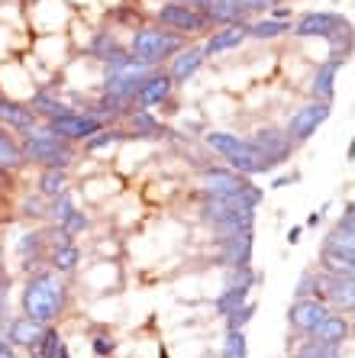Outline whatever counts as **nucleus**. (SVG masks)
Listing matches in <instances>:
<instances>
[{
    "instance_id": "nucleus-1",
    "label": "nucleus",
    "mask_w": 355,
    "mask_h": 358,
    "mask_svg": "<svg viewBox=\"0 0 355 358\" xmlns=\"http://www.w3.org/2000/svg\"><path fill=\"white\" fill-rule=\"evenodd\" d=\"M68 303V284L62 281L55 268H39L26 278V287L20 294V310L23 317L36 320L42 326H52Z\"/></svg>"
},
{
    "instance_id": "nucleus-2",
    "label": "nucleus",
    "mask_w": 355,
    "mask_h": 358,
    "mask_svg": "<svg viewBox=\"0 0 355 358\" xmlns=\"http://www.w3.org/2000/svg\"><path fill=\"white\" fill-rule=\"evenodd\" d=\"M204 142L220 155V159H226V165L236 168V171L246 178L272 175L274 168H278V162H274L272 155H265L256 142L239 136V133H216L214 129V133L204 136Z\"/></svg>"
},
{
    "instance_id": "nucleus-3",
    "label": "nucleus",
    "mask_w": 355,
    "mask_h": 358,
    "mask_svg": "<svg viewBox=\"0 0 355 358\" xmlns=\"http://www.w3.org/2000/svg\"><path fill=\"white\" fill-rule=\"evenodd\" d=\"M262 203V187L242 197H207L200 207V220L216 233H242L256 226V207Z\"/></svg>"
},
{
    "instance_id": "nucleus-4",
    "label": "nucleus",
    "mask_w": 355,
    "mask_h": 358,
    "mask_svg": "<svg viewBox=\"0 0 355 358\" xmlns=\"http://www.w3.org/2000/svg\"><path fill=\"white\" fill-rule=\"evenodd\" d=\"M20 149H23V159L33 162V165H42V168H65L71 165V159H75V142L62 139V136L49 133L46 126H36L29 136H23L20 139Z\"/></svg>"
},
{
    "instance_id": "nucleus-5",
    "label": "nucleus",
    "mask_w": 355,
    "mask_h": 358,
    "mask_svg": "<svg viewBox=\"0 0 355 358\" xmlns=\"http://www.w3.org/2000/svg\"><path fill=\"white\" fill-rule=\"evenodd\" d=\"M184 49V36L172 33V29H158V26H142L132 33V42H130V55L142 65H152L158 68L165 59H172L174 52Z\"/></svg>"
},
{
    "instance_id": "nucleus-6",
    "label": "nucleus",
    "mask_w": 355,
    "mask_h": 358,
    "mask_svg": "<svg viewBox=\"0 0 355 358\" xmlns=\"http://www.w3.org/2000/svg\"><path fill=\"white\" fill-rule=\"evenodd\" d=\"M252 191H256V184L230 165H214L200 171V194H204V200L207 197H242V194H252Z\"/></svg>"
},
{
    "instance_id": "nucleus-7",
    "label": "nucleus",
    "mask_w": 355,
    "mask_h": 358,
    "mask_svg": "<svg viewBox=\"0 0 355 358\" xmlns=\"http://www.w3.org/2000/svg\"><path fill=\"white\" fill-rule=\"evenodd\" d=\"M342 26H349V20L342 13H336V10H310L291 26V33L298 39H330Z\"/></svg>"
},
{
    "instance_id": "nucleus-8",
    "label": "nucleus",
    "mask_w": 355,
    "mask_h": 358,
    "mask_svg": "<svg viewBox=\"0 0 355 358\" xmlns=\"http://www.w3.org/2000/svg\"><path fill=\"white\" fill-rule=\"evenodd\" d=\"M330 113H333V103L310 100V103H304V107H298L294 113H291L288 129H284V133H288L294 142H307L323 123H326V120H330Z\"/></svg>"
},
{
    "instance_id": "nucleus-9",
    "label": "nucleus",
    "mask_w": 355,
    "mask_h": 358,
    "mask_svg": "<svg viewBox=\"0 0 355 358\" xmlns=\"http://www.w3.org/2000/svg\"><path fill=\"white\" fill-rule=\"evenodd\" d=\"M158 23L165 26V29H172V33L184 36V33H204L207 26H210V20H207V13H200V10L194 7H184V3H162L158 7Z\"/></svg>"
},
{
    "instance_id": "nucleus-10",
    "label": "nucleus",
    "mask_w": 355,
    "mask_h": 358,
    "mask_svg": "<svg viewBox=\"0 0 355 358\" xmlns=\"http://www.w3.org/2000/svg\"><path fill=\"white\" fill-rule=\"evenodd\" d=\"M107 126V120H100V117H91V113H65V117H58V120H49L46 123V129L55 136H62V139L68 142H84V139H91L94 133H100Z\"/></svg>"
},
{
    "instance_id": "nucleus-11",
    "label": "nucleus",
    "mask_w": 355,
    "mask_h": 358,
    "mask_svg": "<svg viewBox=\"0 0 355 358\" xmlns=\"http://www.w3.org/2000/svg\"><path fill=\"white\" fill-rule=\"evenodd\" d=\"M316 300H323L326 307L352 310L355 307V278L352 275H323L316 278Z\"/></svg>"
},
{
    "instance_id": "nucleus-12",
    "label": "nucleus",
    "mask_w": 355,
    "mask_h": 358,
    "mask_svg": "<svg viewBox=\"0 0 355 358\" xmlns=\"http://www.w3.org/2000/svg\"><path fill=\"white\" fill-rule=\"evenodd\" d=\"M220 249V265L223 268H236V265H252V229L242 233H223L216 239Z\"/></svg>"
},
{
    "instance_id": "nucleus-13",
    "label": "nucleus",
    "mask_w": 355,
    "mask_h": 358,
    "mask_svg": "<svg viewBox=\"0 0 355 358\" xmlns=\"http://www.w3.org/2000/svg\"><path fill=\"white\" fill-rule=\"evenodd\" d=\"M333 310L323 303V300H316V297H300V300H294L291 303V310H288V323L298 329V333H310L316 323H323V320L330 317Z\"/></svg>"
},
{
    "instance_id": "nucleus-14",
    "label": "nucleus",
    "mask_w": 355,
    "mask_h": 358,
    "mask_svg": "<svg viewBox=\"0 0 355 358\" xmlns=\"http://www.w3.org/2000/svg\"><path fill=\"white\" fill-rule=\"evenodd\" d=\"M172 91H174V81L168 78V71H158L155 68L152 75L142 78L132 103H139V110H152V107H158V103H165V100L172 97Z\"/></svg>"
},
{
    "instance_id": "nucleus-15",
    "label": "nucleus",
    "mask_w": 355,
    "mask_h": 358,
    "mask_svg": "<svg viewBox=\"0 0 355 358\" xmlns=\"http://www.w3.org/2000/svg\"><path fill=\"white\" fill-rule=\"evenodd\" d=\"M17 255H20V265H23L26 275H33L39 268H46L49 262V249H46V236L42 229H33V233H23L17 239Z\"/></svg>"
},
{
    "instance_id": "nucleus-16",
    "label": "nucleus",
    "mask_w": 355,
    "mask_h": 358,
    "mask_svg": "<svg viewBox=\"0 0 355 358\" xmlns=\"http://www.w3.org/2000/svg\"><path fill=\"white\" fill-rule=\"evenodd\" d=\"M249 139L256 142V145L265 152V155H272L278 165H284V162L294 155V145H298V142L291 139L284 129H274V126H265V129H258V133L249 136Z\"/></svg>"
},
{
    "instance_id": "nucleus-17",
    "label": "nucleus",
    "mask_w": 355,
    "mask_h": 358,
    "mask_svg": "<svg viewBox=\"0 0 355 358\" xmlns=\"http://www.w3.org/2000/svg\"><path fill=\"white\" fill-rule=\"evenodd\" d=\"M36 123H39V117L33 113V107H29V103H17V100H0V126L13 129L20 139L33 133Z\"/></svg>"
},
{
    "instance_id": "nucleus-18",
    "label": "nucleus",
    "mask_w": 355,
    "mask_h": 358,
    "mask_svg": "<svg viewBox=\"0 0 355 358\" xmlns=\"http://www.w3.org/2000/svg\"><path fill=\"white\" fill-rule=\"evenodd\" d=\"M204 62H207V55H204V49L200 45H184L181 52H174L172 55V65H168V78H172L174 84H184V81H190V78L197 75L200 68H204Z\"/></svg>"
},
{
    "instance_id": "nucleus-19",
    "label": "nucleus",
    "mask_w": 355,
    "mask_h": 358,
    "mask_svg": "<svg viewBox=\"0 0 355 358\" xmlns=\"http://www.w3.org/2000/svg\"><path fill=\"white\" fill-rule=\"evenodd\" d=\"M352 336V323H349L346 317H336V313H330V317L323 320V323H316L310 333H307V339L310 342H320V345H336V349H342V342Z\"/></svg>"
},
{
    "instance_id": "nucleus-20",
    "label": "nucleus",
    "mask_w": 355,
    "mask_h": 358,
    "mask_svg": "<svg viewBox=\"0 0 355 358\" xmlns=\"http://www.w3.org/2000/svg\"><path fill=\"white\" fill-rule=\"evenodd\" d=\"M246 39H249V23H230V26H223L220 33L210 36L200 49H204V55H220V52L239 49Z\"/></svg>"
},
{
    "instance_id": "nucleus-21",
    "label": "nucleus",
    "mask_w": 355,
    "mask_h": 358,
    "mask_svg": "<svg viewBox=\"0 0 355 358\" xmlns=\"http://www.w3.org/2000/svg\"><path fill=\"white\" fill-rule=\"evenodd\" d=\"M339 62H323L320 68H316L314 81H310V100H320V103H333V97H336V78H339Z\"/></svg>"
},
{
    "instance_id": "nucleus-22",
    "label": "nucleus",
    "mask_w": 355,
    "mask_h": 358,
    "mask_svg": "<svg viewBox=\"0 0 355 358\" xmlns=\"http://www.w3.org/2000/svg\"><path fill=\"white\" fill-rule=\"evenodd\" d=\"M46 333V326L36 323L29 317H10L7 320V339L17 345V349H29L39 342V336Z\"/></svg>"
},
{
    "instance_id": "nucleus-23",
    "label": "nucleus",
    "mask_w": 355,
    "mask_h": 358,
    "mask_svg": "<svg viewBox=\"0 0 355 358\" xmlns=\"http://www.w3.org/2000/svg\"><path fill=\"white\" fill-rule=\"evenodd\" d=\"M29 107H33V113L39 120H58V117H65V113H71V107L68 103H62V100L55 97V94H49V91H36L33 97H29Z\"/></svg>"
},
{
    "instance_id": "nucleus-24",
    "label": "nucleus",
    "mask_w": 355,
    "mask_h": 358,
    "mask_svg": "<svg viewBox=\"0 0 355 358\" xmlns=\"http://www.w3.org/2000/svg\"><path fill=\"white\" fill-rule=\"evenodd\" d=\"M320 271L323 275H352L355 278V252L320 249Z\"/></svg>"
},
{
    "instance_id": "nucleus-25",
    "label": "nucleus",
    "mask_w": 355,
    "mask_h": 358,
    "mask_svg": "<svg viewBox=\"0 0 355 358\" xmlns=\"http://www.w3.org/2000/svg\"><path fill=\"white\" fill-rule=\"evenodd\" d=\"M130 123H132V136L136 139H158V136H168V129L152 117V110H132L130 113Z\"/></svg>"
},
{
    "instance_id": "nucleus-26",
    "label": "nucleus",
    "mask_w": 355,
    "mask_h": 358,
    "mask_svg": "<svg viewBox=\"0 0 355 358\" xmlns=\"http://www.w3.org/2000/svg\"><path fill=\"white\" fill-rule=\"evenodd\" d=\"M249 294H252V284H226L223 291H220V297L214 300V310L220 317H226V313H232L236 307L246 303Z\"/></svg>"
},
{
    "instance_id": "nucleus-27",
    "label": "nucleus",
    "mask_w": 355,
    "mask_h": 358,
    "mask_svg": "<svg viewBox=\"0 0 355 358\" xmlns=\"http://www.w3.org/2000/svg\"><path fill=\"white\" fill-rule=\"evenodd\" d=\"M88 52H91L94 59H100L104 65H110L113 59H120L123 55V45L116 42V36L113 33H107V29H100V33H94V39H91V45H88Z\"/></svg>"
},
{
    "instance_id": "nucleus-28",
    "label": "nucleus",
    "mask_w": 355,
    "mask_h": 358,
    "mask_svg": "<svg viewBox=\"0 0 355 358\" xmlns=\"http://www.w3.org/2000/svg\"><path fill=\"white\" fill-rule=\"evenodd\" d=\"M26 159H23V149H20V139L17 136H10L4 126H0V168L4 171H17L23 168Z\"/></svg>"
},
{
    "instance_id": "nucleus-29",
    "label": "nucleus",
    "mask_w": 355,
    "mask_h": 358,
    "mask_svg": "<svg viewBox=\"0 0 355 358\" xmlns=\"http://www.w3.org/2000/svg\"><path fill=\"white\" fill-rule=\"evenodd\" d=\"M291 33V20H274V17H265L258 23H249V39H258V42H268V39H278V36Z\"/></svg>"
},
{
    "instance_id": "nucleus-30",
    "label": "nucleus",
    "mask_w": 355,
    "mask_h": 358,
    "mask_svg": "<svg viewBox=\"0 0 355 358\" xmlns=\"http://www.w3.org/2000/svg\"><path fill=\"white\" fill-rule=\"evenodd\" d=\"M330 62H339V65H346L349 59H352V23L349 26H342L339 33H333L330 39Z\"/></svg>"
},
{
    "instance_id": "nucleus-31",
    "label": "nucleus",
    "mask_w": 355,
    "mask_h": 358,
    "mask_svg": "<svg viewBox=\"0 0 355 358\" xmlns=\"http://www.w3.org/2000/svg\"><path fill=\"white\" fill-rule=\"evenodd\" d=\"M78 262H81V249H78L75 242H68L62 249H52L49 252V265L55 268L58 275H68V271H75Z\"/></svg>"
},
{
    "instance_id": "nucleus-32",
    "label": "nucleus",
    "mask_w": 355,
    "mask_h": 358,
    "mask_svg": "<svg viewBox=\"0 0 355 358\" xmlns=\"http://www.w3.org/2000/svg\"><path fill=\"white\" fill-rule=\"evenodd\" d=\"M62 191H68V171L65 168H42V175H39V194L42 197L49 200Z\"/></svg>"
},
{
    "instance_id": "nucleus-33",
    "label": "nucleus",
    "mask_w": 355,
    "mask_h": 358,
    "mask_svg": "<svg viewBox=\"0 0 355 358\" xmlns=\"http://www.w3.org/2000/svg\"><path fill=\"white\" fill-rule=\"evenodd\" d=\"M126 139H132V133L130 129H100V133H94L91 139H84V149L88 152H100V149H113L116 142H126Z\"/></svg>"
},
{
    "instance_id": "nucleus-34",
    "label": "nucleus",
    "mask_w": 355,
    "mask_h": 358,
    "mask_svg": "<svg viewBox=\"0 0 355 358\" xmlns=\"http://www.w3.org/2000/svg\"><path fill=\"white\" fill-rule=\"evenodd\" d=\"M58 349H62V339H58L55 326H46V333L39 336L36 345H29V358H58Z\"/></svg>"
},
{
    "instance_id": "nucleus-35",
    "label": "nucleus",
    "mask_w": 355,
    "mask_h": 358,
    "mask_svg": "<svg viewBox=\"0 0 355 358\" xmlns=\"http://www.w3.org/2000/svg\"><path fill=\"white\" fill-rule=\"evenodd\" d=\"M75 210V197H71V191H62L55 194V197H49V207H46V220H52V223H65V217Z\"/></svg>"
},
{
    "instance_id": "nucleus-36",
    "label": "nucleus",
    "mask_w": 355,
    "mask_h": 358,
    "mask_svg": "<svg viewBox=\"0 0 355 358\" xmlns=\"http://www.w3.org/2000/svg\"><path fill=\"white\" fill-rule=\"evenodd\" d=\"M223 358H249L246 329H226V339H223Z\"/></svg>"
},
{
    "instance_id": "nucleus-37",
    "label": "nucleus",
    "mask_w": 355,
    "mask_h": 358,
    "mask_svg": "<svg viewBox=\"0 0 355 358\" xmlns=\"http://www.w3.org/2000/svg\"><path fill=\"white\" fill-rule=\"evenodd\" d=\"M320 249H333V252H355V236L352 233H342L333 226L330 236H323V245Z\"/></svg>"
},
{
    "instance_id": "nucleus-38",
    "label": "nucleus",
    "mask_w": 355,
    "mask_h": 358,
    "mask_svg": "<svg viewBox=\"0 0 355 358\" xmlns=\"http://www.w3.org/2000/svg\"><path fill=\"white\" fill-rule=\"evenodd\" d=\"M252 317H256V303H252V300H246L242 307H236L232 313H226L223 320H226V329H246V323Z\"/></svg>"
},
{
    "instance_id": "nucleus-39",
    "label": "nucleus",
    "mask_w": 355,
    "mask_h": 358,
    "mask_svg": "<svg viewBox=\"0 0 355 358\" xmlns=\"http://www.w3.org/2000/svg\"><path fill=\"white\" fill-rule=\"evenodd\" d=\"M294 358H339V349L336 345H320V342L307 339L304 345L294 352Z\"/></svg>"
},
{
    "instance_id": "nucleus-40",
    "label": "nucleus",
    "mask_w": 355,
    "mask_h": 358,
    "mask_svg": "<svg viewBox=\"0 0 355 358\" xmlns=\"http://www.w3.org/2000/svg\"><path fill=\"white\" fill-rule=\"evenodd\" d=\"M316 278H320V271H304L298 281V291H294V300L300 297H316Z\"/></svg>"
},
{
    "instance_id": "nucleus-41",
    "label": "nucleus",
    "mask_w": 355,
    "mask_h": 358,
    "mask_svg": "<svg viewBox=\"0 0 355 358\" xmlns=\"http://www.w3.org/2000/svg\"><path fill=\"white\" fill-rule=\"evenodd\" d=\"M88 223H91V220L84 217V210H71V213L65 217V223H58V226H62L68 236H78L81 229H88Z\"/></svg>"
},
{
    "instance_id": "nucleus-42",
    "label": "nucleus",
    "mask_w": 355,
    "mask_h": 358,
    "mask_svg": "<svg viewBox=\"0 0 355 358\" xmlns=\"http://www.w3.org/2000/svg\"><path fill=\"white\" fill-rule=\"evenodd\" d=\"M46 207H49V203H42V194L39 197H26L23 200V217L26 220H46Z\"/></svg>"
},
{
    "instance_id": "nucleus-43",
    "label": "nucleus",
    "mask_w": 355,
    "mask_h": 358,
    "mask_svg": "<svg viewBox=\"0 0 355 358\" xmlns=\"http://www.w3.org/2000/svg\"><path fill=\"white\" fill-rule=\"evenodd\" d=\"M336 229H342V233H352V236H355V207H352V203H346V207H342V217H339Z\"/></svg>"
},
{
    "instance_id": "nucleus-44",
    "label": "nucleus",
    "mask_w": 355,
    "mask_h": 358,
    "mask_svg": "<svg viewBox=\"0 0 355 358\" xmlns=\"http://www.w3.org/2000/svg\"><path fill=\"white\" fill-rule=\"evenodd\" d=\"M94 352H97L100 358L110 355V352H113V339H110V336H104V333L94 336Z\"/></svg>"
},
{
    "instance_id": "nucleus-45",
    "label": "nucleus",
    "mask_w": 355,
    "mask_h": 358,
    "mask_svg": "<svg viewBox=\"0 0 355 358\" xmlns=\"http://www.w3.org/2000/svg\"><path fill=\"white\" fill-rule=\"evenodd\" d=\"M0 355H7V358L17 355V345H13V342H10L4 333H0Z\"/></svg>"
},
{
    "instance_id": "nucleus-46",
    "label": "nucleus",
    "mask_w": 355,
    "mask_h": 358,
    "mask_svg": "<svg viewBox=\"0 0 355 358\" xmlns=\"http://www.w3.org/2000/svg\"><path fill=\"white\" fill-rule=\"evenodd\" d=\"M174 3H184V7H194V10H200V13H204V10L210 7V0H174Z\"/></svg>"
},
{
    "instance_id": "nucleus-47",
    "label": "nucleus",
    "mask_w": 355,
    "mask_h": 358,
    "mask_svg": "<svg viewBox=\"0 0 355 358\" xmlns=\"http://www.w3.org/2000/svg\"><path fill=\"white\" fill-rule=\"evenodd\" d=\"M298 178H300L298 171H294V175H291V178H274V184H272V187H288V184H291V181H298Z\"/></svg>"
},
{
    "instance_id": "nucleus-48",
    "label": "nucleus",
    "mask_w": 355,
    "mask_h": 358,
    "mask_svg": "<svg viewBox=\"0 0 355 358\" xmlns=\"http://www.w3.org/2000/svg\"><path fill=\"white\" fill-rule=\"evenodd\" d=\"M300 233H304L300 226H294V229H291V233H288V242H291V245H298V242H300Z\"/></svg>"
},
{
    "instance_id": "nucleus-49",
    "label": "nucleus",
    "mask_w": 355,
    "mask_h": 358,
    "mask_svg": "<svg viewBox=\"0 0 355 358\" xmlns=\"http://www.w3.org/2000/svg\"><path fill=\"white\" fill-rule=\"evenodd\" d=\"M316 223H323V213H320V210H316V213H310V217H307V226H316Z\"/></svg>"
},
{
    "instance_id": "nucleus-50",
    "label": "nucleus",
    "mask_w": 355,
    "mask_h": 358,
    "mask_svg": "<svg viewBox=\"0 0 355 358\" xmlns=\"http://www.w3.org/2000/svg\"><path fill=\"white\" fill-rule=\"evenodd\" d=\"M0 317H7V291H0Z\"/></svg>"
},
{
    "instance_id": "nucleus-51",
    "label": "nucleus",
    "mask_w": 355,
    "mask_h": 358,
    "mask_svg": "<svg viewBox=\"0 0 355 358\" xmlns=\"http://www.w3.org/2000/svg\"><path fill=\"white\" fill-rule=\"evenodd\" d=\"M58 358H71V352H68L65 342H62V349H58Z\"/></svg>"
},
{
    "instance_id": "nucleus-52",
    "label": "nucleus",
    "mask_w": 355,
    "mask_h": 358,
    "mask_svg": "<svg viewBox=\"0 0 355 358\" xmlns=\"http://www.w3.org/2000/svg\"><path fill=\"white\" fill-rule=\"evenodd\" d=\"M0 271H4V249H0Z\"/></svg>"
},
{
    "instance_id": "nucleus-53",
    "label": "nucleus",
    "mask_w": 355,
    "mask_h": 358,
    "mask_svg": "<svg viewBox=\"0 0 355 358\" xmlns=\"http://www.w3.org/2000/svg\"><path fill=\"white\" fill-rule=\"evenodd\" d=\"M26 3H39V0H26Z\"/></svg>"
},
{
    "instance_id": "nucleus-54",
    "label": "nucleus",
    "mask_w": 355,
    "mask_h": 358,
    "mask_svg": "<svg viewBox=\"0 0 355 358\" xmlns=\"http://www.w3.org/2000/svg\"><path fill=\"white\" fill-rule=\"evenodd\" d=\"M0 358H7V355H0Z\"/></svg>"
}]
</instances>
